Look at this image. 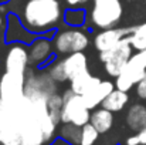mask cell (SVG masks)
Here are the masks:
<instances>
[{"label":"cell","mask_w":146,"mask_h":145,"mask_svg":"<svg viewBox=\"0 0 146 145\" xmlns=\"http://www.w3.org/2000/svg\"><path fill=\"white\" fill-rule=\"evenodd\" d=\"M64 19L58 0H29L23 9V24L31 33H44L57 27Z\"/></svg>","instance_id":"cell-1"},{"label":"cell","mask_w":146,"mask_h":145,"mask_svg":"<svg viewBox=\"0 0 146 145\" xmlns=\"http://www.w3.org/2000/svg\"><path fill=\"white\" fill-rule=\"evenodd\" d=\"M85 70H88V58L82 51H77L51 64L48 74L55 83H65Z\"/></svg>","instance_id":"cell-2"},{"label":"cell","mask_w":146,"mask_h":145,"mask_svg":"<svg viewBox=\"0 0 146 145\" xmlns=\"http://www.w3.org/2000/svg\"><path fill=\"white\" fill-rule=\"evenodd\" d=\"M123 14V6L121 0H97L90 13L91 23L99 29L115 27Z\"/></svg>","instance_id":"cell-3"},{"label":"cell","mask_w":146,"mask_h":145,"mask_svg":"<svg viewBox=\"0 0 146 145\" xmlns=\"http://www.w3.org/2000/svg\"><path fill=\"white\" fill-rule=\"evenodd\" d=\"M132 50H133V47H132L129 36H128V37L122 39L112 48H109L106 51H101L99 60L102 61L106 74L116 78L121 74V71L123 70V67L128 63V60L131 58V55L133 54Z\"/></svg>","instance_id":"cell-4"},{"label":"cell","mask_w":146,"mask_h":145,"mask_svg":"<svg viewBox=\"0 0 146 145\" xmlns=\"http://www.w3.org/2000/svg\"><path fill=\"white\" fill-rule=\"evenodd\" d=\"M146 76V50H139L131 55L121 74L116 77L115 87L122 91H129Z\"/></svg>","instance_id":"cell-5"},{"label":"cell","mask_w":146,"mask_h":145,"mask_svg":"<svg viewBox=\"0 0 146 145\" xmlns=\"http://www.w3.org/2000/svg\"><path fill=\"white\" fill-rule=\"evenodd\" d=\"M62 97H64V104L61 110V122L75 124L78 127H84L85 124H88L91 120V112L82 96L75 94L70 88Z\"/></svg>","instance_id":"cell-6"},{"label":"cell","mask_w":146,"mask_h":145,"mask_svg":"<svg viewBox=\"0 0 146 145\" xmlns=\"http://www.w3.org/2000/svg\"><path fill=\"white\" fill-rule=\"evenodd\" d=\"M90 44L88 34L77 27L60 31L55 34L52 46L58 54H71L77 51H84Z\"/></svg>","instance_id":"cell-7"},{"label":"cell","mask_w":146,"mask_h":145,"mask_svg":"<svg viewBox=\"0 0 146 145\" xmlns=\"http://www.w3.org/2000/svg\"><path fill=\"white\" fill-rule=\"evenodd\" d=\"M26 74L6 71L0 77V100L13 105L26 96Z\"/></svg>","instance_id":"cell-8"},{"label":"cell","mask_w":146,"mask_h":145,"mask_svg":"<svg viewBox=\"0 0 146 145\" xmlns=\"http://www.w3.org/2000/svg\"><path fill=\"white\" fill-rule=\"evenodd\" d=\"M30 64V54L27 48L21 43H14L11 44L4 60V68L6 71L11 73H19V74H26V70Z\"/></svg>","instance_id":"cell-9"},{"label":"cell","mask_w":146,"mask_h":145,"mask_svg":"<svg viewBox=\"0 0 146 145\" xmlns=\"http://www.w3.org/2000/svg\"><path fill=\"white\" fill-rule=\"evenodd\" d=\"M133 27H111L105 29L101 33H98L94 39V46L98 51H106L113 46H116L122 39L128 37L132 33Z\"/></svg>","instance_id":"cell-10"},{"label":"cell","mask_w":146,"mask_h":145,"mask_svg":"<svg viewBox=\"0 0 146 145\" xmlns=\"http://www.w3.org/2000/svg\"><path fill=\"white\" fill-rule=\"evenodd\" d=\"M115 88H116V87H115V84H113L112 81L105 80V81H101L97 87H94V88L90 90L88 93H85V94L82 96V98H84L87 107H88L90 110H94L95 107L101 105L102 101L109 96Z\"/></svg>","instance_id":"cell-11"},{"label":"cell","mask_w":146,"mask_h":145,"mask_svg":"<svg viewBox=\"0 0 146 145\" xmlns=\"http://www.w3.org/2000/svg\"><path fill=\"white\" fill-rule=\"evenodd\" d=\"M52 53V44L50 43V40L47 39H36L29 50V54H30V63L31 64H36V65H40V64H44L47 60L50 58Z\"/></svg>","instance_id":"cell-12"},{"label":"cell","mask_w":146,"mask_h":145,"mask_svg":"<svg viewBox=\"0 0 146 145\" xmlns=\"http://www.w3.org/2000/svg\"><path fill=\"white\" fill-rule=\"evenodd\" d=\"M102 80L99 77H95L90 73V70H85L82 73H80L78 76H75L70 84H71V90L75 93V94H80V96H84L85 93H88L90 90H92L94 87H97L98 84L101 83Z\"/></svg>","instance_id":"cell-13"},{"label":"cell","mask_w":146,"mask_h":145,"mask_svg":"<svg viewBox=\"0 0 146 145\" xmlns=\"http://www.w3.org/2000/svg\"><path fill=\"white\" fill-rule=\"evenodd\" d=\"M126 125L132 131H141L146 128V105L145 104H133L125 117Z\"/></svg>","instance_id":"cell-14"},{"label":"cell","mask_w":146,"mask_h":145,"mask_svg":"<svg viewBox=\"0 0 146 145\" xmlns=\"http://www.w3.org/2000/svg\"><path fill=\"white\" fill-rule=\"evenodd\" d=\"M90 122L98 130L99 134H105L112 128L113 124V112H111L106 108H99L95 110L91 114V120Z\"/></svg>","instance_id":"cell-15"},{"label":"cell","mask_w":146,"mask_h":145,"mask_svg":"<svg viewBox=\"0 0 146 145\" xmlns=\"http://www.w3.org/2000/svg\"><path fill=\"white\" fill-rule=\"evenodd\" d=\"M128 101H129V96H128L126 91L115 88L109 96L102 101L101 107L109 110L111 112H118V111L123 110V107L128 104Z\"/></svg>","instance_id":"cell-16"},{"label":"cell","mask_w":146,"mask_h":145,"mask_svg":"<svg viewBox=\"0 0 146 145\" xmlns=\"http://www.w3.org/2000/svg\"><path fill=\"white\" fill-rule=\"evenodd\" d=\"M129 40L133 50H146V21L133 27L132 33L129 34Z\"/></svg>","instance_id":"cell-17"},{"label":"cell","mask_w":146,"mask_h":145,"mask_svg":"<svg viewBox=\"0 0 146 145\" xmlns=\"http://www.w3.org/2000/svg\"><path fill=\"white\" fill-rule=\"evenodd\" d=\"M60 134H61L62 140H65L67 142H70L72 145H80L81 127H78L75 124H64L60 130Z\"/></svg>","instance_id":"cell-18"},{"label":"cell","mask_w":146,"mask_h":145,"mask_svg":"<svg viewBox=\"0 0 146 145\" xmlns=\"http://www.w3.org/2000/svg\"><path fill=\"white\" fill-rule=\"evenodd\" d=\"M85 11L81 9H70L64 13V21L71 27H80L85 23Z\"/></svg>","instance_id":"cell-19"},{"label":"cell","mask_w":146,"mask_h":145,"mask_svg":"<svg viewBox=\"0 0 146 145\" xmlns=\"http://www.w3.org/2000/svg\"><path fill=\"white\" fill-rule=\"evenodd\" d=\"M62 104H64V97L58 96V94H51L48 98V110L51 117L54 118V121L58 124L61 121V110H62Z\"/></svg>","instance_id":"cell-20"},{"label":"cell","mask_w":146,"mask_h":145,"mask_svg":"<svg viewBox=\"0 0 146 145\" xmlns=\"http://www.w3.org/2000/svg\"><path fill=\"white\" fill-rule=\"evenodd\" d=\"M98 130L91 124H85L84 127H81V140H80V145H94L98 140Z\"/></svg>","instance_id":"cell-21"},{"label":"cell","mask_w":146,"mask_h":145,"mask_svg":"<svg viewBox=\"0 0 146 145\" xmlns=\"http://www.w3.org/2000/svg\"><path fill=\"white\" fill-rule=\"evenodd\" d=\"M7 21H9L7 31H14V29H17V27H19V19H17L14 14H9V17H7ZM27 30H29V29H24V30H21L20 33H16V34H13V37H11L9 41L21 40V41L30 43V41H31V37H27V36H24V34H23V33H27Z\"/></svg>","instance_id":"cell-22"},{"label":"cell","mask_w":146,"mask_h":145,"mask_svg":"<svg viewBox=\"0 0 146 145\" xmlns=\"http://www.w3.org/2000/svg\"><path fill=\"white\" fill-rule=\"evenodd\" d=\"M146 145V128L138 131V134L129 137L126 140V145Z\"/></svg>","instance_id":"cell-23"},{"label":"cell","mask_w":146,"mask_h":145,"mask_svg":"<svg viewBox=\"0 0 146 145\" xmlns=\"http://www.w3.org/2000/svg\"><path fill=\"white\" fill-rule=\"evenodd\" d=\"M135 91H136V96L139 97L141 100L146 101V76L135 86Z\"/></svg>","instance_id":"cell-24"},{"label":"cell","mask_w":146,"mask_h":145,"mask_svg":"<svg viewBox=\"0 0 146 145\" xmlns=\"http://www.w3.org/2000/svg\"><path fill=\"white\" fill-rule=\"evenodd\" d=\"M88 0H65V3L71 7H77V6H81V4H85Z\"/></svg>","instance_id":"cell-25"},{"label":"cell","mask_w":146,"mask_h":145,"mask_svg":"<svg viewBox=\"0 0 146 145\" xmlns=\"http://www.w3.org/2000/svg\"><path fill=\"white\" fill-rule=\"evenodd\" d=\"M3 24H4V19H3V16L0 14V30L3 29Z\"/></svg>","instance_id":"cell-26"},{"label":"cell","mask_w":146,"mask_h":145,"mask_svg":"<svg viewBox=\"0 0 146 145\" xmlns=\"http://www.w3.org/2000/svg\"><path fill=\"white\" fill-rule=\"evenodd\" d=\"M94 1H97V0H94Z\"/></svg>","instance_id":"cell-27"},{"label":"cell","mask_w":146,"mask_h":145,"mask_svg":"<svg viewBox=\"0 0 146 145\" xmlns=\"http://www.w3.org/2000/svg\"><path fill=\"white\" fill-rule=\"evenodd\" d=\"M141 145H142V144H141Z\"/></svg>","instance_id":"cell-28"}]
</instances>
